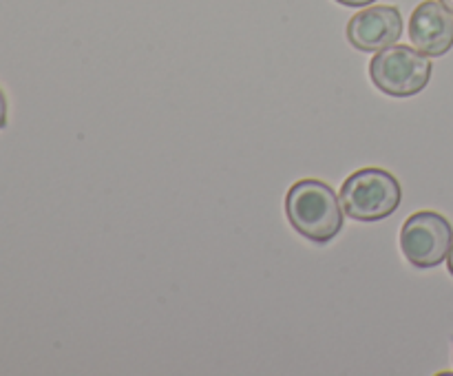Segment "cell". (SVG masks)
I'll use <instances>...</instances> for the list:
<instances>
[{
  "label": "cell",
  "instance_id": "1",
  "mask_svg": "<svg viewBox=\"0 0 453 376\" xmlns=\"http://www.w3.org/2000/svg\"><path fill=\"white\" fill-rule=\"evenodd\" d=\"M292 228L314 243H327L343 228V206L334 188L321 180H299L286 195Z\"/></svg>",
  "mask_w": 453,
  "mask_h": 376
},
{
  "label": "cell",
  "instance_id": "2",
  "mask_svg": "<svg viewBox=\"0 0 453 376\" xmlns=\"http://www.w3.org/2000/svg\"><path fill=\"white\" fill-rule=\"evenodd\" d=\"M401 202V181L379 166L358 168L341 186V206L354 221L385 219L398 211Z\"/></svg>",
  "mask_w": 453,
  "mask_h": 376
},
{
  "label": "cell",
  "instance_id": "3",
  "mask_svg": "<svg viewBox=\"0 0 453 376\" xmlns=\"http://www.w3.org/2000/svg\"><path fill=\"white\" fill-rule=\"evenodd\" d=\"M370 78L379 91L392 97H411L423 91L432 78L429 56L416 47L392 44L380 51L370 62Z\"/></svg>",
  "mask_w": 453,
  "mask_h": 376
},
{
  "label": "cell",
  "instance_id": "4",
  "mask_svg": "<svg viewBox=\"0 0 453 376\" xmlns=\"http://www.w3.org/2000/svg\"><path fill=\"white\" fill-rule=\"evenodd\" d=\"M453 228L445 215L434 211L414 212L403 224L401 250L416 268H436L449 255Z\"/></svg>",
  "mask_w": 453,
  "mask_h": 376
},
{
  "label": "cell",
  "instance_id": "5",
  "mask_svg": "<svg viewBox=\"0 0 453 376\" xmlns=\"http://www.w3.org/2000/svg\"><path fill=\"white\" fill-rule=\"evenodd\" d=\"M403 35V16L392 4H374L354 13L348 22V40L358 51H380Z\"/></svg>",
  "mask_w": 453,
  "mask_h": 376
},
{
  "label": "cell",
  "instance_id": "6",
  "mask_svg": "<svg viewBox=\"0 0 453 376\" xmlns=\"http://www.w3.org/2000/svg\"><path fill=\"white\" fill-rule=\"evenodd\" d=\"M410 40L420 53L441 58L453 47V16L441 0H425L410 18Z\"/></svg>",
  "mask_w": 453,
  "mask_h": 376
},
{
  "label": "cell",
  "instance_id": "7",
  "mask_svg": "<svg viewBox=\"0 0 453 376\" xmlns=\"http://www.w3.org/2000/svg\"><path fill=\"white\" fill-rule=\"evenodd\" d=\"M7 124V97H4L3 88H0V128Z\"/></svg>",
  "mask_w": 453,
  "mask_h": 376
},
{
  "label": "cell",
  "instance_id": "8",
  "mask_svg": "<svg viewBox=\"0 0 453 376\" xmlns=\"http://www.w3.org/2000/svg\"><path fill=\"white\" fill-rule=\"evenodd\" d=\"M336 3L345 4V7H370L376 0H336Z\"/></svg>",
  "mask_w": 453,
  "mask_h": 376
},
{
  "label": "cell",
  "instance_id": "9",
  "mask_svg": "<svg viewBox=\"0 0 453 376\" xmlns=\"http://www.w3.org/2000/svg\"><path fill=\"white\" fill-rule=\"evenodd\" d=\"M447 265H449V272L453 274V243L449 248V255H447Z\"/></svg>",
  "mask_w": 453,
  "mask_h": 376
},
{
  "label": "cell",
  "instance_id": "10",
  "mask_svg": "<svg viewBox=\"0 0 453 376\" xmlns=\"http://www.w3.org/2000/svg\"><path fill=\"white\" fill-rule=\"evenodd\" d=\"M441 3L445 4V7H447V12H449L451 16H453V0H441Z\"/></svg>",
  "mask_w": 453,
  "mask_h": 376
}]
</instances>
